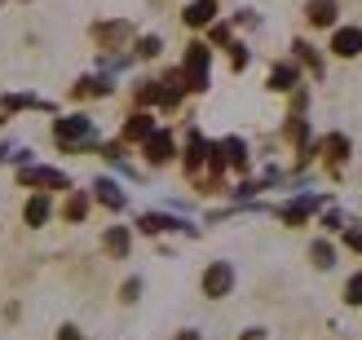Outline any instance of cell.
<instances>
[{
	"label": "cell",
	"mask_w": 362,
	"mask_h": 340,
	"mask_svg": "<svg viewBox=\"0 0 362 340\" xmlns=\"http://www.w3.org/2000/svg\"><path fill=\"white\" fill-rule=\"evenodd\" d=\"M230 288H234V270H230V261H212L208 270H204V296L221 300V296H230Z\"/></svg>",
	"instance_id": "obj_1"
},
{
	"label": "cell",
	"mask_w": 362,
	"mask_h": 340,
	"mask_svg": "<svg viewBox=\"0 0 362 340\" xmlns=\"http://www.w3.org/2000/svg\"><path fill=\"white\" fill-rule=\"evenodd\" d=\"M66 217H71V221H80V217H84V194H76V199L66 204Z\"/></svg>",
	"instance_id": "obj_18"
},
{
	"label": "cell",
	"mask_w": 362,
	"mask_h": 340,
	"mask_svg": "<svg viewBox=\"0 0 362 340\" xmlns=\"http://www.w3.org/2000/svg\"><path fill=\"white\" fill-rule=\"evenodd\" d=\"M155 133V124H151V115H133L129 124H124V141H146Z\"/></svg>",
	"instance_id": "obj_9"
},
{
	"label": "cell",
	"mask_w": 362,
	"mask_h": 340,
	"mask_svg": "<svg viewBox=\"0 0 362 340\" xmlns=\"http://www.w3.org/2000/svg\"><path fill=\"white\" fill-rule=\"evenodd\" d=\"M88 133H93V124H88L84 115H71V119H58V124H53V137H58L62 146H76V141H84Z\"/></svg>",
	"instance_id": "obj_3"
},
{
	"label": "cell",
	"mask_w": 362,
	"mask_h": 340,
	"mask_svg": "<svg viewBox=\"0 0 362 340\" xmlns=\"http://www.w3.org/2000/svg\"><path fill=\"white\" fill-rule=\"evenodd\" d=\"M332 53L336 58H358L362 53V27H340L332 35Z\"/></svg>",
	"instance_id": "obj_4"
},
{
	"label": "cell",
	"mask_w": 362,
	"mask_h": 340,
	"mask_svg": "<svg viewBox=\"0 0 362 340\" xmlns=\"http://www.w3.org/2000/svg\"><path fill=\"white\" fill-rule=\"evenodd\" d=\"M345 300H349V305H362V274H354L345 283Z\"/></svg>",
	"instance_id": "obj_15"
},
{
	"label": "cell",
	"mask_w": 362,
	"mask_h": 340,
	"mask_svg": "<svg viewBox=\"0 0 362 340\" xmlns=\"http://www.w3.org/2000/svg\"><path fill=\"white\" fill-rule=\"evenodd\" d=\"M155 53H159V40H155V35H151V40H141V58H155Z\"/></svg>",
	"instance_id": "obj_19"
},
{
	"label": "cell",
	"mask_w": 362,
	"mask_h": 340,
	"mask_svg": "<svg viewBox=\"0 0 362 340\" xmlns=\"http://www.w3.org/2000/svg\"><path fill=\"white\" fill-rule=\"evenodd\" d=\"M327 151H332V159L340 164V159L349 155V141H345V137H332V141H327Z\"/></svg>",
	"instance_id": "obj_16"
},
{
	"label": "cell",
	"mask_w": 362,
	"mask_h": 340,
	"mask_svg": "<svg viewBox=\"0 0 362 340\" xmlns=\"http://www.w3.org/2000/svg\"><path fill=\"white\" fill-rule=\"evenodd\" d=\"M98 199H102L106 208H124V194H119L111 182H98Z\"/></svg>",
	"instance_id": "obj_13"
},
{
	"label": "cell",
	"mask_w": 362,
	"mask_h": 340,
	"mask_svg": "<svg viewBox=\"0 0 362 340\" xmlns=\"http://www.w3.org/2000/svg\"><path fill=\"white\" fill-rule=\"evenodd\" d=\"M292 80H296L292 66H274V76H269V84H274V88H292Z\"/></svg>",
	"instance_id": "obj_14"
},
{
	"label": "cell",
	"mask_w": 362,
	"mask_h": 340,
	"mask_svg": "<svg viewBox=\"0 0 362 340\" xmlns=\"http://www.w3.org/2000/svg\"><path fill=\"white\" fill-rule=\"evenodd\" d=\"M177 340H199V332H181V336H177Z\"/></svg>",
	"instance_id": "obj_22"
},
{
	"label": "cell",
	"mask_w": 362,
	"mask_h": 340,
	"mask_svg": "<svg viewBox=\"0 0 362 340\" xmlns=\"http://www.w3.org/2000/svg\"><path fill=\"white\" fill-rule=\"evenodd\" d=\"M186 88H208V45H190L186 53Z\"/></svg>",
	"instance_id": "obj_2"
},
{
	"label": "cell",
	"mask_w": 362,
	"mask_h": 340,
	"mask_svg": "<svg viewBox=\"0 0 362 340\" xmlns=\"http://www.w3.org/2000/svg\"><path fill=\"white\" fill-rule=\"evenodd\" d=\"M45 217H49V199L35 194V199L27 204V225H45Z\"/></svg>",
	"instance_id": "obj_12"
},
{
	"label": "cell",
	"mask_w": 362,
	"mask_h": 340,
	"mask_svg": "<svg viewBox=\"0 0 362 340\" xmlns=\"http://www.w3.org/2000/svg\"><path fill=\"white\" fill-rule=\"evenodd\" d=\"M345 239H349V247H362V230H349Z\"/></svg>",
	"instance_id": "obj_20"
},
{
	"label": "cell",
	"mask_w": 362,
	"mask_h": 340,
	"mask_svg": "<svg viewBox=\"0 0 362 340\" xmlns=\"http://www.w3.org/2000/svg\"><path fill=\"white\" fill-rule=\"evenodd\" d=\"M314 265H322V270L332 265V247L327 243H314Z\"/></svg>",
	"instance_id": "obj_17"
},
{
	"label": "cell",
	"mask_w": 362,
	"mask_h": 340,
	"mask_svg": "<svg viewBox=\"0 0 362 340\" xmlns=\"http://www.w3.org/2000/svg\"><path fill=\"white\" fill-rule=\"evenodd\" d=\"M173 155H177V146H173L168 133H151L146 137V159H151V164H168Z\"/></svg>",
	"instance_id": "obj_5"
},
{
	"label": "cell",
	"mask_w": 362,
	"mask_h": 340,
	"mask_svg": "<svg viewBox=\"0 0 362 340\" xmlns=\"http://www.w3.org/2000/svg\"><path fill=\"white\" fill-rule=\"evenodd\" d=\"M216 155H221V164H234V168H247V146L239 137H230V141H221L216 146Z\"/></svg>",
	"instance_id": "obj_7"
},
{
	"label": "cell",
	"mask_w": 362,
	"mask_h": 340,
	"mask_svg": "<svg viewBox=\"0 0 362 340\" xmlns=\"http://www.w3.org/2000/svg\"><path fill=\"white\" fill-rule=\"evenodd\" d=\"M212 18H216V0H194V5L186 9V23L190 27H208Z\"/></svg>",
	"instance_id": "obj_8"
},
{
	"label": "cell",
	"mask_w": 362,
	"mask_h": 340,
	"mask_svg": "<svg viewBox=\"0 0 362 340\" xmlns=\"http://www.w3.org/2000/svg\"><path fill=\"white\" fill-rule=\"evenodd\" d=\"M243 340H265V332H247V336H243Z\"/></svg>",
	"instance_id": "obj_23"
},
{
	"label": "cell",
	"mask_w": 362,
	"mask_h": 340,
	"mask_svg": "<svg viewBox=\"0 0 362 340\" xmlns=\"http://www.w3.org/2000/svg\"><path fill=\"white\" fill-rule=\"evenodd\" d=\"M336 0H310V5H305V18H310L314 27H332L336 23Z\"/></svg>",
	"instance_id": "obj_6"
},
{
	"label": "cell",
	"mask_w": 362,
	"mask_h": 340,
	"mask_svg": "<svg viewBox=\"0 0 362 340\" xmlns=\"http://www.w3.org/2000/svg\"><path fill=\"white\" fill-rule=\"evenodd\" d=\"M23 182H27V186H66V177L53 172V168H27Z\"/></svg>",
	"instance_id": "obj_10"
},
{
	"label": "cell",
	"mask_w": 362,
	"mask_h": 340,
	"mask_svg": "<svg viewBox=\"0 0 362 340\" xmlns=\"http://www.w3.org/2000/svg\"><path fill=\"white\" fill-rule=\"evenodd\" d=\"M58 340H80V332H76V327H62V336H58Z\"/></svg>",
	"instance_id": "obj_21"
},
{
	"label": "cell",
	"mask_w": 362,
	"mask_h": 340,
	"mask_svg": "<svg viewBox=\"0 0 362 340\" xmlns=\"http://www.w3.org/2000/svg\"><path fill=\"white\" fill-rule=\"evenodd\" d=\"M106 252H111V257H129V230H124V225L106 230Z\"/></svg>",
	"instance_id": "obj_11"
}]
</instances>
